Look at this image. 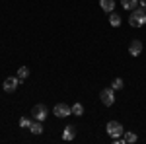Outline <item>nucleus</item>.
I'll return each mask as SVG.
<instances>
[{
  "mask_svg": "<svg viewBox=\"0 0 146 144\" xmlns=\"http://www.w3.org/2000/svg\"><path fill=\"white\" fill-rule=\"evenodd\" d=\"M123 140L129 142V144H133V142H136V134L135 133H123Z\"/></svg>",
  "mask_w": 146,
  "mask_h": 144,
  "instance_id": "dca6fc26",
  "label": "nucleus"
},
{
  "mask_svg": "<svg viewBox=\"0 0 146 144\" xmlns=\"http://www.w3.org/2000/svg\"><path fill=\"white\" fill-rule=\"evenodd\" d=\"M100 6L103 12H107V14H111L115 10V0H100Z\"/></svg>",
  "mask_w": 146,
  "mask_h": 144,
  "instance_id": "1a4fd4ad",
  "label": "nucleus"
},
{
  "mask_svg": "<svg viewBox=\"0 0 146 144\" xmlns=\"http://www.w3.org/2000/svg\"><path fill=\"white\" fill-rule=\"evenodd\" d=\"M47 113H49V111H47L45 105H43V103H37L33 109H31V117H33L35 121H41V123H43L47 119Z\"/></svg>",
  "mask_w": 146,
  "mask_h": 144,
  "instance_id": "7ed1b4c3",
  "label": "nucleus"
},
{
  "mask_svg": "<svg viewBox=\"0 0 146 144\" xmlns=\"http://www.w3.org/2000/svg\"><path fill=\"white\" fill-rule=\"evenodd\" d=\"M105 129H107V133H109L111 138H119V136H123V133H125L123 125H121V123H117V121H109Z\"/></svg>",
  "mask_w": 146,
  "mask_h": 144,
  "instance_id": "f03ea898",
  "label": "nucleus"
},
{
  "mask_svg": "<svg viewBox=\"0 0 146 144\" xmlns=\"http://www.w3.org/2000/svg\"><path fill=\"white\" fill-rule=\"evenodd\" d=\"M55 115L62 119V117H68V115H72V109L68 107L66 103H56V105H55Z\"/></svg>",
  "mask_w": 146,
  "mask_h": 144,
  "instance_id": "39448f33",
  "label": "nucleus"
},
{
  "mask_svg": "<svg viewBox=\"0 0 146 144\" xmlns=\"http://www.w3.org/2000/svg\"><path fill=\"white\" fill-rule=\"evenodd\" d=\"M129 23L133 25V27H140V25H144L146 23V8L144 6H136L133 14H131V18H129Z\"/></svg>",
  "mask_w": 146,
  "mask_h": 144,
  "instance_id": "f257e3e1",
  "label": "nucleus"
},
{
  "mask_svg": "<svg viewBox=\"0 0 146 144\" xmlns=\"http://www.w3.org/2000/svg\"><path fill=\"white\" fill-rule=\"evenodd\" d=\"M18 84H20V78H18V76L6 78V80H4V92H16Z\"/></svg>",
  "mask_w": 146,
  "mask_h": 144,
  "instance_id": "423d86ee",
  "label": "nucleus"
},
{
  "mask_svg": "<svg viewBox=\"0 0 146 144\" xmlns=\"http://www.w3.org/2000/svg\"><path fill=\"white\" fill-rule=\"evenodd\" d=\"M100 100L103 105H113L115 103V94H113V88H105V90H101V94H100Z\"/></svg>",
  "mask_w": 146,
  "mask_h": 144,
  "instance_id": "20e7f679",
  "label": "nucleus"
},
{
  "mask_svg": "<svg viewBox=\"0 0 146 144\" xmlns=\"http://www.w3.org/2000/svg\"><path fill=\"white\" fill-rule=\"evenodd\" d=\"M70 109H72V115H76V117H80V115L84 113V107H82V103H74Z\"/></svg>",
  "mask_w": 146,
  "mask_h": 144,
  "instance_id": "4468645a",
  "label": "nucleus"
},
{
  "mask_svg": "<svg viewBox=\"0 0 146 144\" xmlns=\"http://www.w3.org/2000/svg\"><path fill=\"white\" fill-rule=\"evenodd\" d=\"M29 131H31L33 134H41V133H43V125H41V121H35V119H33L31 127H29Z\"/></svg>",
  "mask_w": 146,
  "mask_h": 144,
  "instance_id": "9b49d317",
  "label": "nucleus"
},
{
  "mask_svg": "<svg viewBox=\"0 0 146 144\" xmlns=\"http://www.w3.org/2000/svg\"><path fill=\"white\" fill-rule=\"evenodd\" d=\"M129 53H131L133 56H138L140 53H142V41H140V39L131 41V45H129Z\"/></svg>",
  "mask_w": 146,
  "mask_h": 144,
  "instance_id": "0eeeda50",
  "label": "nucleus"
},
{
  "mask_svg": "<svg viewBox=\"0 0 146 144\" xmlns=\"http://www.w3.org/2000/svg\"><path fill=\"white\" fill-rule=\"evenodd\" d=\"M111 88L113 90H121V88H123V80H121V78H115L113 84H111Z\"/></svg>",
  "mask_w": 146,
  "mask_h": 144,
  "instance_id": "f3484780",
  "label": "nucleus"
},
{
  "mask_svg": "<svg viewBox=\"0 0 146 144\" xmlns=\"http://www.w3.org/2000/svg\"><path fill=\"white\" fill-rule=\"evenodd\" d=\"M121 6H123L125 10H135L136 6H138V0H121Z\"/></svg>",
  "mask_w": 146,
  "mask_h": 144,
  "instance_id": "9d476101",
  "label": "nucleus"
},
{
  "mask_svg": "<svg viewBox=\"0 0 146 144\" xmlns=\"http://www.w3.org/2000/svg\"><path fill=\"white\" fill-rule=\"evenodd\" d=\"M109 23H111L113 27H119V25H121V16L115 14V12H111V14H109Z\"/></svg>",
  "mask_w": 146,
  "mask_h": 144,
  "instance_id": "f8f14e48",
  "label": "nucleus"
},
{
  "mask_svg": "<svg viewBox=\"0 0 146 144\" xmlns=\"http://www.w3.org/2000/svg\"><path fill=\"white\" fill-rule=\"evenodd\" d=\"M27 76H29V68H27V66L18 68V78H20V80H25Z\"/></svg>",
  "mask_w": 146,
  "mask_h": 144,
  "instance_id": "2eb2a0df",
  "label": "nucleus"
},
{
  "mask_svg": "<svg viewBox=\"0 0 146 144\" xmlns=\"http://www.w3.org/2000/svg\"><path fill=\"white\" fill-rule=\"evenodd\" d=\"M31 123H33V117H22V119H20V127H22V129H29Z\"/></svg>",
  "mask_w": 146,
  "mask_h": 144,
  "instance_id": "ddd939ff",
  "label": "nucleus"
},
{
  "mask_svg": "<svg viewBox=\"0 0 146 144\" xmlns=\"http://www.w3.org/2000/svg\"><path fill=\"white\" fill-rule=\"evenodd\" d=\"M74 136H76V127L68 125L64 129V133H62V140H74Z\"/></svg>",
  "mask_w": 146,
  "mask_h": 144,
  "instance_id": "6e6552de",
  "label": "nucleus"
},
{
  "mask_svg": "<svg viewBox=\"0 0 146 144\" xmlns=\"http://www.w3.org/2000/svg\"><path fill=\"white\" fill-rule=\"evenodd\" d=\"M138 4H140V6H144V8H146V0H138Z\"/></svg>",
  "mask_w": 146,
  "mask_h": 144,
  "instance_id": "a211bd4d",
  "label": "nucleus"
}]
</instances>
